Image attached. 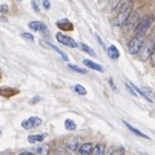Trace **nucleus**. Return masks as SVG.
Wrapping results in <instances>:
<instances>
[{
    "mask_svg": "<svg viewBox=\"0 0 155 155\" xmlns=\"http://www.w3.org/2000/svg\"><path fill=\"white\" fill-rule=\"evenodd\" d=\"M145 44V35H134L128 43V52L130 54H138Z\"/></svg>",
    "mask_w": 155,
    "mask_h": 155,
    "instance_id": "obj_1",
    "label": "nucleus"
},
{
    "mask_svg": "<svg viewBox=\"0 0 155 155\" xmlns=\"http://www.w3.org/2000/svg\"><path fill=\"white\" fill-rule=\"evenodd\" d=\"M153 16H145L140 18L137 26L134 28V35H146V32L149 31V28L153 23Z\"/></svg>",
    "mask_w": 155,
    "mask_h": 155,
    "instance_id": "obj_2",
    "label": "nucleus"
},
{
    "mask_svg": "<svg viewBox=\"0 0 155 155\" xmlns=\"http://www.w3.org/2000/svg\"><path fill=\"white\" fill-rule=\"evenodd\" d=\"M138 21H140V14H138V12H130V14L128 16V18L125 19L123 27H124L127 31L134 30L136 26H137V23H138Z\"/></svg>",
    "mask_w": 155,
    "mask_h": 155,
    "instance_id": "obj_3",
    "label": "nucleus"
},
{
    "mask_svg": "<svg viewBox=\"0 0 155 155\" xmlns=\"http://www.w3.org/2000/svg\"><path fill=\"white\" fill-rule=\"evenodd\" d=\"M56 39L60 44L65 45V47H69V48H76L78 47V43L74 40V39L65 35V34H61V32L56 34Z\"/></svg>",
    "mask_w": 155,
    "mask_h": 155,
    "instance_id": "obj_4",
    "label": "nucleus"
},
{
    "mask_svg": "<svg viewBox=\"0 0 155 155\" xmlns=\"http://www.w3.org/2000/svg\"><path fill=\"white\" fill-rule=\"evenodd\" d=\"M40 124H41V119L39 118V116H31V118L23 120L21 123L23 129H34V128L39 127Z\"/></svg>",
    "mask_w": 155,
    "mask_h": 155,
    "instance_id": "obj_5",
    "label": "nucleus"
},
{
    "mask_svg": "<svg viewBox=\"0 0 155 155\" xmlns=\"http://www.w3.org/2000/svg\"><path fill=\"white\" fill-rule=\"evenodd\" d=\"M28 27L34 31H41V32H47V26L40 21H32L28 23Z\"/></svg>",
    "mask_w": 155,
    "mask_h": 155,
    "instance_id": "obj_6",
    "label": "nucleus"
},
{
    "mask_svg": "<svg viewBox=\"0 0 155 155\" xmlns=\"http://www.w3.org/2000/svg\"><path fill=\"white\" fill-rule=\"evenodd\" d=\"M66 147L69 149L70 151H76V150H79V147H80V138H78V137L71 138L70 141L67 142Z\"/></svg>",
    "mask_w": 155,
    "mask_h": 155,
    "instance_id": "obj_7",
    "label": "nucleus"
},
{
    "mask_svg": "<svg viewBox=\"0 0 155 155\" xmlns=\"http://www.w3.org/2000/svg\"><path fill=\"white\" fill-rule=\"evenodd\" d=\"M83 64H84L87 67H88V69H91V70H96V71H101V72H104V70H105L101 65L96 64V62L91 61V60H84V61H83Z\"/></svg>",
    "mask_w": 155,
    "mask_h": 155,
    "instance_id": "obj_8",
    "label": "nucleus"
},
{
    "mask_svg": "<svg viewBox=\"0 0 155 155\" xmlns=\"http://www.w3.org/2000/svg\"><path fill=\"white\" fill-rule=\"evenodd\" d=\"M57 26L61 28V30H64V31H66V30H72V23L69 21L67 18H64V19H60V21L57 22Z\"/></svg>",
    "mask_w": 155,
    "mask_h": 155,
    "instance_id": "obj_9",
    "label": "nucleus"
},
{
    "mask_svg": "<svg viewBox=\"0 0 155 155\" xmlns=\"http://www.w3.org/2000/svg\"><path fill=\"white\" fill-rule=\"evenodd\" d=\"M92 150H93V143H92V142H87V143L81 145L78 151H79V154H81V155H88V154L92 153Z\"/></svg>",
    "mask_w": 155,
    "mask_h": 155,
    "instance_id": "obj_10",
    "label": "nucleus"
},
{
    "mask_svg": "<svg viewBox=\"0 0 155 155\" xmlns=\"http://www.w3.org/2000/svg\"><path fill=\"white\" fill-rule=\"evenodd\" d=\"M123 123L125 124V127H127V128H128L132 133H134L136 136H138V137H142V138H146V140H149V138H150L147 134H145V133H142V132H141V130H138V129H136L134 127H132V125H130L128 122H125V120H123Z\"/></svg>",
    "mask_w": 155,
    "mask_h": 155,
    "instance_id": "obj_11",
    "label": "nucleus"
},
{
    "mask_svg": "<svg viewBox=\"0 0 155 155\" xmlns=\"http://www.w3.org/2000/svg\"><path fill=\"white\" fill-rule=\"evenodd\" d=\"M45 137H47V133H40V134H31V136H28L27 140H28V142H30V143H36V142L43 141Z\"/></svg>",
    "mask_w": 155,
    "mask_h": 155,
    "instance_id": "obj_12",
    "label": "nucleus"
},
{
    "mask_svg": "<svg viewBox=\"0 0 155 155\" xmlns=\"http://www.w3.org/2000/svg\"><path fill=\"white\" fill-rule=\"evenodd\" d=\"M107 54H109V57L111 58V60H118L119 56H120V53H119L118 48H116L115 45H110L107 48Z\"/></svg>",
    "mask_w": 155,
    "mask_h": 155,
    "instance_id": "obj_13",
    "label": "nucleus"
},
{
    "mask_svg": "<svg viewBox=\"0 0 155 155\" xmlns=\"http://www.w3.org/2000/svg\"><path fill=\"white\" fill-rule=\"evenodd\" d=\"M105 146L104 145H101V143H98V145H96V147H93V150H92V154H94V155H102V154H105Z\"/></svg>",
    "mask_w": 155,
    "mask_h": 155,
    "instance_id": "obj_14",
    "label": "nucleus"
},
{
    "mask_svg": "<svg viewBox=\"0 0 155 155\" xmlns=\"http://www.w3.org/2000/svg\"><path fill=\"white\" fill-rule=\"evenodd\" d=\"M65 128L67 130H75L76 129V124L74 120H71V119H66L65 120Z\"/></svg>",
    "mask_w": 155,
    "mask_h": 155,
    "instance_id": "obj_15",
    "label": "nucleus"
},
{
    "mask_svg": "<svg viewBox=\"0 0 155 155\" xmlns=\"http://www.w3.org/2000/svg\"><path fill=\"white\" fill-rule=\"evenodd\" d=\"M67 67H69L70 70H72V71H75V72H79V74H87V69H81V67H79V66H75V65H67Z\"/></svg>",
    "mask_w": 155,
    "mask_h": 155,
    "instance_id": "obj_16",
    "label": "nucleus"
},
{
    "mask_svg": "<svg viewBox=\"0 0 155 155\" xmlns=\"http://www.w3.org/2000/svg\"><path fill=\"white\" fill-rule=\"evenodd\" d=\"M74 91L76 92L78 94H80V96H85V94H87V89L84 88L83 85H80V84H76V85L74 87Z\"/></svg>",
    "mask_w": 155,
    "mask_h": 155,
    "instance_id": "obj_17",
    "label": "nucleus"
},
{
    "mask_svg": "<svg viewBox=\"0 0 155 155\" xmlns=\"http://www.w3.org/2000/svg\"><path fill=\"white\" fill-rule=\"evenodd\" d=\"M80 48H81V51H84L85 53H88V54H91L92 57H94V56H96L94 51L92 49V48H89L88 45H85V44H80Z\"/></svg>",
    "mask_w": 155,
    "mask_h": 155,
    "instance_id": "obj_18",
    "label": "nucleus"
},
{
    "mask_svg": "<svg viewBox=\"0 0 155 155\" xmlns=\"http://www.w3.org/2000/svg\"><path fill=\"white\" fill-rule=\"evenodd\" d=\"M47 47H49V48H52V49H54L57 53H58V54H60L61 57H62V60H65V61H67V56L65 54V53L64 52H62V51H60V49H58V48L57 47H54V45H52V44H48Z\"/></svg>",
    "mask_w": 155,
    "mask_h": 155,
    "instance_id": "obj_19",
    "label": "nucleus"
},
{
    "mask_svg": "<svg viewBox=\"0 0 155 155\" xmlns=\"http://www.w3.org/2000/svg\"><path fill=\"white\" fill-rule=\"evenodd\" d=\"M48 151H49V147H48V146H44V147L39 146V147L35 149V153H39V154H47Z\"/></svg>",
    "mask_w": 155,
    "mask_h": 155,
    "instance_id": "obj_20",
    "label": "nucleus"
},
{
    "mask_svg": "<svg viewBox=\"0 0 155 155\" xmlns=\"http://www.w3.org/2000/svg\"><path fill=\"white\" fill-rule=\"evenodd\" d=\"M22 38H23V39H27V40H30V41L35 40L34 35H32V34H30V32H23V34H22Z\"/></svg>",
    "mask_w": 155,
    "mask_h": 155,
    "instance_id": "obj_21",
    "label": "nucleus"
},
{
    "mask_svg": "<svg viewBox=\"0 0 155 155\" xmlns=\"http://www.w3.org/2000/svg\"><path fill=\"white\" fill-rule=\"evenodd\" d=\"M9 11V8L7 4H0V12H3V13H7Z\"/></svg>",
    "mask_w": 155,
    "mask_h": 155,
    "instance_id": "obj_22",
    "label": "nucleus"
},
{
    "mask_svg": "<svg viewBox=\"0 0 155 155\" xmlns=\"http://www.w3.org/2000/svg\"><path fill=\"white\" fill-rule=\"evenodd\" d=\"M109 85L111 87V88H113V91H114V92H118V88H116V85L114 84V80L111 79V78L109 79Z\"/></svg>",
    "mask_w": 155,
    "mask_h": 155,
    "instance_id": "obj_23",
    "label": "nucleus"
},
{
    "mask_svg": "<svg viewBox=\"0 0 155 155\" xmlns=\"http://www.w3.org/2000/svg\"><path fill=\"white\" fill-rule=\"evenodd\" d=\"M31 5L34 8V11L35 12H39V7H38V0H32L31 2Z\"/></svg>",
    "mask_w": 155,
    "mask_h": 155,
    "instance_id": "obj_24",
    "label": "nucleus"
},
{
    "mask_svg": "<svg viewBox=\"0 0 155 155\" xmlns=\"http://www.w3.org/2000/svg\"><path fill=\"white\" fill-rule=\"evenodd\" d=\"M43 7H44L45 9H49L51 8V3L48 2V0H43Z\"/></svg>",
    "mask_w": 155,
    "mask_h": 155,
    "instance_id": "obj_25",
    "label": "nucleus"
},
{
    "mask_svg": "<svg viewBox=\"0 0 155 155\" xmlns=\"http://www.w3.org/2000/svg\"><path fill=\"white\" fill-rule=\"evenodd\" d=\"M150 60H151V62L155 65V47H154V51H153V53H151V57H150Z\"/></svg>",
    "mask_w": 155,
    "mask_h": 155,
    "instance_id": "obj_26",
    "label": "nucleus"
},
{
    "mask_svg": "<svg viewBox=\"0 0 155 155\" xmlns=\"http://www.w3.org/2000/svg\"><path fill=\"white\" fill-rule=\"evenodd\" d=\"M98 2H104V0H98Z\"/></svg>",
    "mask_w": 155,
    "mask_h": 155,
    "instance_id": "obj_27",
    "label": "nucleus"
},
{
    "mask_svg": "<svg viewBox=\"0 0 155 155\" xmlns=\"http://www.w3.org/2000/svg\"><path fill=\"white\" fill-rule=\"evenodd\" d=\"M0 133H2V130H0Z\"/></svg>",
    "mask_w": 155,
    "mask_h": 155,
    "instance_id": "obj_28",
    "label": "nucleus"
},
{
    "mask_svg": "<svg viewBox=\"0 0 155 155\" xmlns=\"http://www.w3.org/2000/svg\"><path fill=\"white\" fill-rule=\"evenodd\" d=\"M18 2H21V0H18Z\"/></svg>",
    "mask_w": 155,
    "mask_h": 155,
    "instance_id": "obj_29",
    "label": "nucleus"
}]
</instances>
